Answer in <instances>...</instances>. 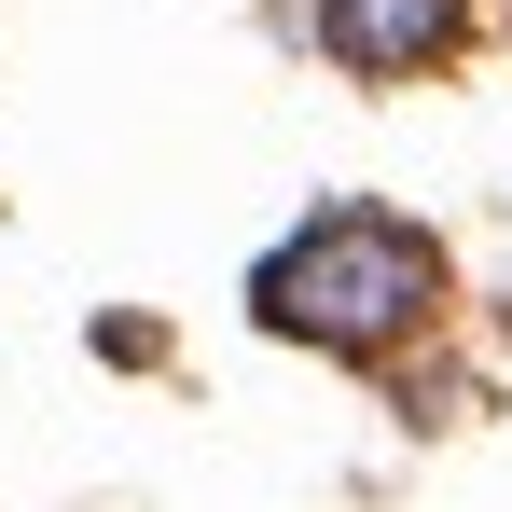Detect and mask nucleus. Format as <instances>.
Segmentation results:
<instances>
[{
  "label": "nucleus",
  "instance_id": "obj_2",
  "mask_svg": "<svg viewBox=\"0 0 512 512\" xmlns=\"http://www.w3.org/2000/svg\"><path fill=\"white\" fill-rule=\"evenodd\" d=\"M471 14L485 0H305V42L346 84H416L443 56H471Z\"/></svg>",
  "mask_w": 512,
  "mask_h": 512
},
{
  "label": "nucleus",
  "instance_id": "obj_1",
  "mask_svg": "<svg viewBox=\"0 0 512 512\" xmlns=\"http://www.w3.org/2000/svg\"><path fill=\"white\" fill-rule=\"evenodd\" d=\"M250 319L291 346H333V360H402L443 333V236L402 208H305L277 250L250 263Z\"/></svg>",
  "mask_w": 512,
  "mask_h": 512
},
{
  "label": "nucleus",
  "instance_id": "obj_3",
  "mask_svg": "<svg viewBox=\"0 0 512 512\" xmlns=\"http://www.w3.org/2000/svg\"><path fill=\"white\" fill-rule=\"evenodd\" d=\"M499 346H512V305H499Z\"/></svg>",
  "mask_w": 512,
  "mask_h": 512
}]
</instances>
